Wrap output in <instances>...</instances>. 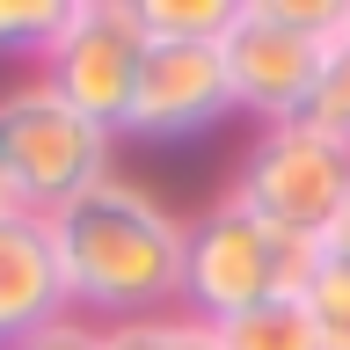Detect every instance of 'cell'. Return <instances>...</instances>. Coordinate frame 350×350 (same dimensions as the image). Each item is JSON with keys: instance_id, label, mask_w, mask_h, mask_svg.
<instances>
[{"instance_id": "cell-18", "label": "cell", "mask_w": 350, "mask_h": 350, "mask_svg": "<svg viewBox=\"0 0 350 350\" xmlns=\"http://www.w3.org/2000/svg\"><path fill=\"white\" fill-rule=\"evenodd\" d=\"M0 212H8V197H0Z\"/></svg>"}, {"instance_id": "cell-8", "label": "cell", "mask_w": 350, "mask_h": 350, "mask_svg": "<svg viewBox=\"0 0 350 350\" xmlns=\"http://www.w3.org/2000/svg\"><path fill=\"white\" fill-rule=\"evenodd\" d=\"M73 314L59 278V248H51V219L37 212H0V350H15L22 336H37L44 321Z\"/></svg>"}, {"instance_id": "cell-14", "label": "cell", "mask_w": 350, "mask_h": 350, "mask_svg": "<svg viewBox=\"0 0 350 350\" xmlns=\"http://www.w3.org/2000/svg\"><path fill=\"white\" fill-rule=\"evenodd\" d=\"M306 314L321 321V343L328 350H350V278H343V270H314V284H306Z\"/></svg>"}, {"instance_id": "cell-4", "label": "cell", "mask_w": 350, "mask_h": 350, "mask_svg": "<svg viewBox=\"0 0 350 350\" xmlns=\"http://www.w3.org/2000/svg\"><path fill=\"white\" fill-rule=\"evenodd\" d=\"M336 29H343V0H241L234 29L219 37L234 117H256V124L306 117Z\"/></svg>"}, {"instance_id": "cell-13", "label": "cell", "mask_w": 350, "mask_h": 350, "mask_svg": "<svg viewBox=\"0 0 350 350\" xmlns=\"http://www.w3.org/2000/svg\"><path fill=\"white\" fill-rule=\"evenodd\" d=\"M306 124L350 146V29H336V37H328L321 81H314V95H306Z\"/></svg>"}, {"instance_id": "cell-10", "label": "cell", "mask_w": 350, "mask_h": 350, "mask_svg": "<svg viewBox=\"0 0 350 350\" xmlns=\"http://www.w3.org/2000/svg\"><path fill=\"white\" fill-rule=\"evenodd\" d=\"M131 8L153 44H219L241 15V0H131Z\"/></svg>"}, {"instance_id": "cell-3", "label": "cell", "mask_w": 350, "mask_h": 350, "mask_svg": "<svg viewBox=\"0 0 350 350\" xmlns=\"http://www.w3.org/2000/svg\"><path fill=\"white\" fill-rule=\"evenodd\" d=\"M103 175H117V131L66 109L44 81L0 88V197L15 212L59 219Z\"/></svg>"}, {"instance_id": "cell-16", "label": "cell", "mask_w": 350, "mask_h": 350, "mask_svg": "<svg viewBox=\"0 0 350 350\" xmlns=\"http://www.w3.org/2000/svg\"><path fill=\"white\" fill-rule=\"evenodd\" d=\"M314 256H321V270H343V278H350V197H343V212H336V219L321 226Z\"/></svg>"}, {"instance_id": "cell-7", "label": "cell", "mask_w": 350, "mask_h": 350, "mask_svg": "<svg viewBox=\"0 0 350 350\" xmlns=\"http://www.w3.org/2000/svg\"><path fill=\"white\" fill-rule=\"evenodd\" d=\"M226 117H234V95H226L219 44H153L146 37V66H139V88H131V109H124L117 139L183 146V139L219 131Z\"/></svg>"}, {"instance_id": "cell-2", "label": "cell", "mask_w": 350, "mask_h": 350, "mask_svg": "<svg viewBox=\"0 0 350 350\" xmlns=\"http://www.w3.org/2000/svg\"><path fill=\"white\" fill-rule=\"evenodd\" d=\"M314 270H321L314 241L256 219L226 190L183 219V314L197 321H234L270 299H306Z\"/></svg>"}, {"instance_id": "cell-11", "label": "cell", "mask_w": 350, "mask_h": 350, "mask_svg": "<svg viewBox=\"0 0 350 350\" xmlns=\"http://www.w3.org/2000/svg\"><path fill=\"white\" fill-rule=\"evenodd\" d=\"M73 0H0V59H44L66 37Z\"/></svg>"}, {"instance_id": "cell-5", "label": "cell", "mask_w": 350, "mask_h": 350, "mask_svg": "<svg viewBox=\"0 0 350 350\" xmlns=\"http://www.w3.org/2000/svg\"><path fill=\"white\" fill-rule=\"evenodd\" d=\"M226 197L248 204L256 219H270V226H284V234L321 241V226L343 212V197H350V146L314 131L306 117L262 124L248 139V153H241Z\"/></svg>"}, {"instance_id": "cell-9", "label": "cell", "mask_w": 350, "mask_h": 350, "mask_svg": "<svg viewBox=\"0 0 350 350\" xmlns=\"http://www.w3.org/2000/svg\"><path fill=\"white\" fill-rule=\"evenodd\" d=\"M219 350H328L321 343V321L306 314V299H270V306H248L234 321H212Z\"/></svg>"}, {"instance_id": "cell-17", "label": "cell", "mask_w": 350, "mask_h": 350, "mask_svg": "<svg viewBox=\"0 0 350 350\" xmlns=\"http://www.w3.org/2000/svg\"><path fill=\"white\" fill-rule=\"evenodd\" d=\"M343 29H350V0H343Z\"/></svg>"}, {"instance_id": "cell-6", "label": "cell", "mask_w": 350, "mask_h": 350, "mask_svg": "<svg viewBox=\"0 0 350 350\" xmlns=\"http://www.w3.org/2000/svg\"><path fill=\"white\" fill-rule=\"evenodd\" d=\"M139 66H146L139 8H131V0H73V22H66V37L44 51V73H37V81L51 88L66 109H81L88 124L124 131Z\"/></svg>"}, {"instance_id": "cell-15", "label": "cell", "mask_w": 350, "mask_h": 350, "mask_svg": "<svg viewBox=\"0 0 350 350\" xmlns=\"http://www.w3.org/2000/svg\"><path fill=\"white\" fill-rule=\"evenodd\" d=\"M15 350H103V328L81 321V314H59V321H44L37 336H22Z\"/></svg>"}, {"instance_id": "cell-12", "label": "cell", "mask_w": 350, "mask_h": 350, "mask_svg": "<svg viewBox=\"0 0 350 350\" xmlns=\"http://www.w3.org/2000/svg\"><path fill=\"white\" fill-rule=\"evenodd\" d=\"M103 350H219L212 321H197V314H146V321H117L103 328Z\"/></svg>"}, {"instance_id": "cell-1", "label": "cell", "mask_w": 350, "mask_h": 350, "mask_svg": "<svg viewBox=\"0 0 350 350\" xmlns=\"http://www.w3.org/2000/svg\"><path fill=\"white\" fill-rule=\"evenodd\" d=\"M66 306L95 328L183 306V219L131 175H103L51 219Z\"/></svg>"}]
</instances>
